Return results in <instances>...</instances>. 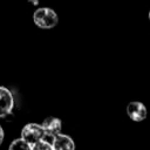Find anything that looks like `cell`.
Returning a JSON list of instances; mask_svg holds the SVG:
<instances>
[{"instance_id": "cell-7", "label": "cell", "mask_w": 150, "mask_h": 150, "mask_svg": "<svg viewBox=\"0 0 150 150\" xmlns=\"http://www.w3.org/2000/svg\"><path fill=\"white\" fill-rule=\"evenodd\" d=\"M8 150H33V146L25 142L22 138H16L11 143Z\"/></svg>"}, {"instance_id": "cell-4", "label": "cell", "mask_w": 150, "mask_h": 150, "mask_svg": "<svg viewBox=\"0 0 150 150\" xmlns=\"http://www.w3.org/2000/svg\"><path fill=\"white\" fill-rule=\"evenodd\" d=\"M127 114L128 116L135 121V122H142L146 118L148 115V110L145 108V105L142 102L138 101H132L127 105Z\"/></svg>"}, {"instance_id": "cell-6", "label": "cell", "mask_w": 150, "mask_h": 150, "mask_svg": "<svg viewBox=\"0 0 150 150\" xmlns=\"http://www.w3.org/2000/svg\"><path fill=\"white\" fill-rule=\"evenodd\" d=\"M52 145L54 150H75V143L73 138L63 134H60L59 136L54 137Z\"/></svg>"}, {"instance_id": "cell-11", "label": "cell", "mask_w": 150, "mask_h": 150, "mask_svg": "<svg viewBox=\"0 0 150 150\" xmlns=\"http://www.w3.org/2000/svg\"><path fill=\"white\" fill-rule=\"evenodd\" d=\"M149 19H150V11H149Z\"/></svg>"}, {"instance_id": "cell-1", "label": "cell", "mask_w": 150, "mask_h": 150, "mask_svg": "<svg viewBox=\"0 0 150 150\" xmlns=\"http://www.w3.org/2000/svg\"><path fill=\"white\" fill-rule=\"evenodd\" d=\"M33 21L35 26L41 29H52L59 22L56 12L49 7H40L33 14Z\"/></svg>"}, {"instance_id": "cell-9", "label": "cell", "mask_w": 150, "mask_h": 150, "mask_svg": "<svg viewBox=\"0 0 150 150\" xmlns=\"http://www.w3.org/2000/svg\"><path fill=\"white\" fill-rule=\"evenodd\" d=\"M4 137H5V132H4V129H2V127L0 125V145L2 144V141H4Z\"/></svg>"}, {"instance_id": "cell-5", "label": "cell", "mask_w": 150, "mask_h": 150, "mask_svg": "<svg viewBox=\"0 0 150 150\" xmlns=\"http://www.w3.org/2000/svg\"><path fill=\"white\" fill-rule=\"evenodd\" d=\"M42 128L46 132V137H50L54 138L56 136H59L61 134V129H62V123L61 120L57 117H47L43 122H42Z\"/></svg>"}, {"instance_id": "cell-10", "label": "cell", "mask_w": 150, "mask_h": 150, "mask_svg": "<svg viewBox=\"0 0 150 150\" xmlns=\"http://www.w3.org/2000/svg\"><path fill=\"white\" fill-rule=\"evenodd\" d=\"M28 2H30L33 6H36L39 4V0H28Z\"/></svg>"}, {"instance_id": "cell-3", "label": "cell", "mask_w": 150, "mask_h": 150, "mask_svg": "<svg viewBox=\"0 0 150 150\" xmlns=\"http://www.w3.org/2000/svg\"><path fill=\"white\" fill-rule=\"evenodd\" d=\"M14 107V97L9 89L0 86V117L9 115Z\"/></svg>"}, {"instance_id": "cell-8", "label": "cell", "mask_w": 150, "mask_h": 150, "mask_svg": "<svg viewBox=\"0 0 150 150\" xmlns=\"http://www.w3.org/2000/svg\"><path fill=\"white\" fill-rule=\"evenodd\" d=\"M33 150H54V148L47 141H42V142L38 143L36 145H34L33 146Z\"/></svg>"}, {"instance_id": "cell-2", "label": "cell", "mask_w": 150, "mask_h": 150, "mask_svg": "<svg viewBox=\"0 0 150 150\" xmlns=\"http://www.w3.org/2000/svg\"><path fill=\"white\" fill-rule=\"evenodd\" d=\"M45 137H46V132L42 125L38 123H28L21 130V138L32 146L45 141Z\"/></svg>"}]
</instances>
